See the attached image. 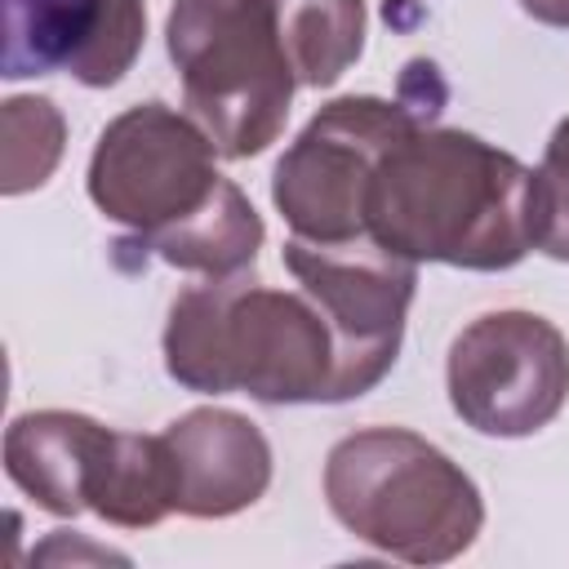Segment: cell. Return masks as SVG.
Masks as SVG:
<instances>
[{"mask_svg": "<svg viewBox=\"0 0 569 569\" xmlns=\"http://www.w3.org/2000/svg\"><path fill=\"white\" fill-rule=\"evenodd\" d=\"M258 244H262V218L253 213V204L244 200V191L236 182L222 187V196L200 213L191 218L187 227H178L173 236H164L151 253L169 267H182V271H200L209 280H222V276H240L253 267L258 258Z\"/></svg>", "mask_w": 569, "mask_h": 569, "instance_id": "obj_13", "label": "cell"}, {"mask_svg": "<svg viewBox=\"0 0 569 569\" xmlns=\"http://www.w3.org/2000/svg\"><path fill=\"white\" fill-rule=\"evenodd\" d=\"M418 111L387 98H338L280 156L271 200L289 231L311 244H347L365 236V191L391 142L418 129Z\"/></svg>", "mask_w": 569, "mask_h": 569, "instance_id": "obj_7", "label": "cell"}, {"mask_svg": "<svg viewBox=\"0 0 569 569\" xmlns=\"http://www.w3.org/2000/svg\"><path fill=\"white\" fill-rule=\"evenodd\" d=\"M147 31L142 0H4L0 76L71 71L89 89L116 84Z\"/></svg>", "mask_w": 569, "mask_h": 569, "instance_id": "obj_10", "label": "cell"}, {"mask_svg": "<svg viewBox=\"0 0 569 569\" xmlns=\"http://www.w3.org/2000/svg\"><path fill=\"white\" fill-rule=\"evenodd\" d=\"M298 84L329 89L365 49V0H271Z\"/></svg>", "mask_w": 569, "mask_h": 569, "instance_id": "obj_12", "label": "cell"}, {"mask_svg": "<svg viewBox=\"0 0 569 569\" xmlns=\"http://www.w3.org/2000/svg\"><path fill=\"white\" fill-rule=\"evenodd\" d=\"M164 44L182 76L187 111L218 156L249 160L280 138L298 76L271 0H173Z\"/></svg>", "mask_w": 569, "mask_h": 569, "instance_id": "obj_4", "label": "cell"}, {"mask_svg": "<svg viewBox=\"0 0 569 569\" xmlns=\"http://www.w3.org/2000/svg\"><path fill=\"white\" fill-rule=\"evenodd\" d=\"M533 22H547V27H569V0H516Z\"/></svg>", "mask_w": 569, "mask_h": 569, "instance_id": "obj_16", "label": "cell"}, {"mask_svg": "<svg viewBox=\"0 0 569 569\" xmlns=\"http://www.w3.org/2000/svg\"><path fill=\"white\" fill-rule=\"evenodd\" d=\"M445 382L471 431L533 436L569 400V342L533 311H489L453 338Z\"/></svg>", "mask_w": 569, "mask_h": 569, "instance_id": "obj_9", "label": "cell"}, {"mask_svg": "<svg viewBox=\"0 0 569 569\" xmlns=\"http://www.w3.org/2000/svg\"><path fill=\"white\" fill-rule=\"evenodd\" d=\"M169 507L196 520H222L253 507L271 485L267 436L231 409H191L160 431Z\"/></svg>", "mask_w": 569, "mask_h": 569, "instance_id": "obj_11", "label": "cell"}, {"mask_svg": "<svg viewBox=\"0 0 569 569\" xmlns=\"http://www.w3.org/2000/svg\"><path fill=\"white\" fill-rule=\"evenodd\" d=\"M0 187L22 196L40 187L62 156V116L49 98H9L0 111Z\"/></svg>", "mask_w": 569, "mask_h": 569, "instance_id": "obj_14", "label": "cell"}, {"mask_svg": "<svg viewBox=\"0 0 569 569\" xmlns=\"http://www.w3.org/2000/svg\"><path fill=\"white\" fill-rule=\"evenodd\" d=\"M525 222H529V249L569 262V116L556 124L542 164L529 173Z\"/></svg>", "mask_w": 569, "mask_h": 569, "instance_id": "obj_15", "label": "cell"}, {"mask_svg": "<svg viewBox=\"0 0 569 569\" xmlns=\"http://www.w3.org/2000/svg\"><path fill=\"white\" fill-rule=\"evenodd\" d=\"M325 498L342 529L409 565L462 556L485 525L471 476L405 427L342 436L325 458Z\"/></svg>", "mask_w": 569, "mask_h": 569, "instance_id": "obj_3", "label": "cell"}, {"mask_svg": "<svg viewBox=\"0 0 569 569\" xmlns=\"http://www.w3.org/2000/svg\"><path fill=\"white\" fill-rule=\"evenodd\" d=\"M333 329L311 293L240 276L191 284L164 325V369L187 391H240L262 405L333 400Z\"/></svg>", "mask_w": 569, "mask_h": 569, "instance_id": "obj_2", "label": "cell"}, {"mask_svg": "<svg viewBox=\"0 0 569 569\" xmlns=\"http://www.w3.org/2000/svg\"><path fill=\"white\" fill-rule=\"evenodd\" d=\"M213 138L164 102L120 111L93 147L89 196L93 204L156 249L164 236L200 218L227 187L213 169Z\"/></svg>", "mask_w": 569, "mask_h": 569, "instance_id": "obj_6", "label": "cell"}, {"mask_svg": "<svg viewBox=\"0 0 569 569\" xmlns=\"http://www.w3.org/2000/svg\"><path fill=\"white\" fill-rule=\"evenodd\" d=\"M529 169L462 129H409L365 191V236L409 262L507 271L529 253Z\"/></svg>", "mask_w": 569, "mask_h": 569, "instance_id": "obj_1", "label": "cell"}, {"mask_svg": "<svg viewBox=\"0 0 569 569\" xmlns=\"http://www.w3.org/2000/svg\"><path fill=\"white\" fill-rule=\"evenodd\" d=\"M284 267L333 329V400L373 391L396 365L418 262L387 253L369 236L347 244H311L293 236L284 244Z\"/></svg>", "mask_w": 569, "mask_h": 569, "instance_id": "obj_8", "label": "cell"}, {"mask_svg": "<svg viewBox=\"0 0 569 569\" xmlns=\"http://www.w3.org/2000/svg\"><path fill=\"white\" fill-rule=\"evenodd\" d=\"M9 480L53 516L98 511L120 529H151L169 507L160 436L102 427L84 413L40 409L4 431Z\"/></svg>", "mask_w": 569, "mask_h": 569, "instance_id": "obj_5", "label": "cell"}]
</instances>
